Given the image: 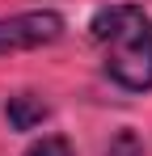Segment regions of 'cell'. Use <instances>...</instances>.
Returning a JSON list of instances; mask_svg holds the SVG:
<instances>
[{
	"label": "cell",
	"instance_id": "3957f363",
	"mask_svg": "<svg viewBox=\"0 0 152 156\" xmlns=\"http://www.w3.org/2000/svg\"><path fill=\"white\" fill-rule=\"evenodd\" d=\"M47 114H51V105L42 101L38 93H13V97L4 101V118H9L13 131H34Z\"/></svg>",
	"mask_w": 152,
	"mask_h": 156
},
{
	"label": "cell",
	"instance_id": "5b68a950",
	"mask_svg": "<svg viewBox=\"0 0 152 156\" xmlns=\"http://www.w3.org/2000/svg\"><path fill=\"white\" fill-rule=\"evenodd\" d=\"M25 156H76V152H72V144H68L63 135H42L38 144H30Z\"/></svg>",
	"mask_w": 152,
	"mask_h": 156
},
{
	"label": "cell",
	"instance_id": "6da1fadb",
	"mask_svg": "<svg viewBox=\"0 0 152 156\" xmlns=\"http://www.w3.org/2000/svg\"><path fill=\"white\" fill-rule=\"evenodd\" d=\"M89 34L97 42L101 68L114 84L131 93L152 89V21L135 4H110L89 21Z\"/></svg>",
	"mask_w": 152,
	"mask_h": 156
},
{
	"label": "cell",
	"instance_id": "7a4b0ae2",
	"mask_svg": "<svg viewBox=\"0 0 152 156\" xmlns=\"http://www.w3.org/2000/svg\"><path fill=\"white\" fill-rule=\"evenodd\" d=\"M63 34V17L38 9V13H17V17H0V55L9 51H34L47 47Z\"/></svg>",
	"mask_w": 152,
	"mask_h": 156
},
{
	"label": "cell",
	"instance_id": "277c9868",
	"mask_svg": "<svg viewBox=\"0 0 152 156\" xmlns=\"http://www.w3.org/2000/svg\"><path fill=\"white\" fill-rule=\"evenodd\" d=\"M106 156H144V139H139L135 131H118V135L110 139Z\"/></svg>",
	"mask_w": 152,
	"mask_h": 156
}]
</instances>
